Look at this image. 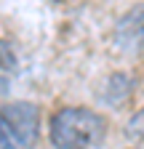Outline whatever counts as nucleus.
Segmentation results:
<instances>
[{"mask_svg":"<svg viewBox=\"0 0 144 149\" xmlns=\"http://www.w3.org/2000/svg\"><path fill=\"white\" fill-rule=\"evenodd\" d=\"M107 136V120L88 107H62L53 112L48 139L53 149H96Z\"/></svg>","mask_w":144,"mask_h":149,"instance_id":"nucleus-1","label":"nucleus"},{"mask_svg":"<svg viewBox=\"0 0 144 149\" xmlns=\"http://www.w3.org/2000/svg\"><path fill=\"white\" fill-rule=\"evenodd\" d=\"M0 120L8 139L19 149H32L40 136V109L32 101H13L0 107Z\"/></svg>","mask_w":144,"mask_h":149,"instance_id":"nucleus-2","label":"nucleus"},{"mask_svg":"<svg viewBox=\"0 0 144 149\" xmlns=\"http://www.w3.org/2000/svg\"><path fill=\"white\" fill-rule=\"evenodd\" d=\"M112 40H115V48L123 53H134V56L144 53V3L128 8L115 22Z\"/></svg>","mask_w":144,"mask_h":149,"instance_id":"nucleus-3","label":"nucleus"},{"mask_svg":"<svg viewBox=\"0 0 144 149\" xmlns=\"http://www.w3.org/2000/svg\"><path fill=\"white\" fill-rule=\"evenodd\" d=\"M134 88H136V80L131 77L128 72H112L110 77L104 80V85L99 91V99L110 109H120L125 101L134 96Z\"/></svg>","mask_w":144,"mask_h":149,"instance_id":"nucleus-4","label":"nucleus"},{"mask_svg":"<svg viewBox=\"0 0 144 149\" xmlns=\"http://www.w3.org/2000/svg\"><path fill=\"white\" fill-rule=\"evenodd\" d=\"M19 69V56L11 48V43L0 40V72H13Z\"/></svg>","mask_w":144,"mask_h":149,"instance_id":"nucleus-5","label":"nucleus"},{"mask_svg":"<svg viewBox=\"0 0 144 149\" xmlns=\"http://www.w3.org/2000/svg\"><path fill=\"white\" fill-rule=\"evenodd\" d=\"M125 136L134 139V141H141L144 139V109L134 112V115L128 117V123H125Z\"/></svg>","mask_w":144,"mask_h":149,"instance_id":"nucleus-6","label":"nucleus"},{"mask_svg":"<svg viewBox=\"0 0 144 149\" xmlns=\"http://www.w3.org/2000/svg\"><path fill=\"white\" fill-rule=\"evenodd\" d=\"M0 149H19L11 139H8V133H6V128H3V120H0Z\"/></svg>","mask_w":144,"mask_h":149,"instance_id":"nucleus-7","label":"nucleus"},{"mask_svg":"<svg viewBox=\"0 0 144 149\" xmlns=\"http://www.w3.org/2000/svg\"><path fill=\"white\" fill-rule=\"evenodd\" d=\"M8 88H11V85H8V77H6L3 72H0V96H6V93H8Z\"/></svg>","mask_w":144,"mask_h":149,"instance_id":"nucleus-8","label":"nucleus"}]
</instances>
